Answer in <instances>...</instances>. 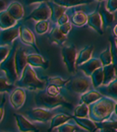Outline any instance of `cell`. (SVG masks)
Here are the masks:
<instances>
[{"instance_id": "cell-1", "label": "cell", "mask_w": 117, "mask_h": 132, "mask_svg": "<svg viewBox=\"0 0 117 132\" xmlns=\"http://www.w3.org/2000/svg\"><path fill=\"white\" fill-rule=\"evenodd\" d=\"M116 101L112 98L102 96L100 100L89 105V118L95 122L107 120L114 112Z\"/></svg>"}, {"instance_id": "cell-2", "label": "cell", "mask_w": 117, "mask_h": 132, "mask_svg": "<svg viewBox=\"0 0 117 132\" xmlns=\"http://www.w3.org/2000/svg\"><path fill=\"white\" fill-rule=\"evenodd\" d=\"M34 104L39 108L46 109V110H53L60 105H68L70 106L71 104L65 100L61 95H50L46 92V90H39L34 95Z\"/></svg>"}, {"instance_id": "cell-3", "label": "cell", "mask_w": 117, "mask_h": 132, "mask_svg": "<svg viewBox=\"0 0 117 132\" xmlns=\"http://www.w3.org/2000/svg\"><path fill=\"white\" fill-rule=\"evenodd\" d=\"M18 87L29 89V90H42L46 87L47 83L38 78L37 73L33 69V66L30 64L26 66L23 72L22 76L20 77L19 81H17Z\"/></svg>"}, {"instance_id": "cell-4", "label": "cell", "mask_w": 117, "mask_h": 132, "mask_svg": "<svg viewBox=\"0 0 117 132\" xmlns=\"http://www.w3.org/2000/svg\"><path fill=\"white\" fill-rule=\"evenodd\" d=\"M18 48H19L18 44L14 43L9 55L6 57L5 60H3L0 63V69L5 72L6 78L12 84H15L18 81V78H19L16 70V64H15V56H16V52Z\"/></svg>"}, {"instance_id": "cell-5", "label": "cell", "mask_w": 117, "mask_h": 132, "mask_svg": "<svg viewBox=\"0 0 117 132\" xmlns=\"http://www.w3.org/2000/svg\"><path fill=\"white\" fill-rule=\"evenodd\" d=\"M61 55L63 61L70 73L76 72V60H77V51L75 45H64L61 48Z\"/></svg>"}, {"instance_id": "cell-6", "label": "cell", "mask_w": 117, "mask_h": 132, "mask_svg": "<svg viewBox=\"0 0 117 132\" xmlns=\"http://www.w3.org/2000/svg\"><path fill=\"white\" fill-rule=\"evenodd\" d=\"M68 90L77 94H84L89 91L91 88V83L89 79L84 77H76L74 79H70V81L65 86Z\"/></svg>"}, {"instance_id": "cell-7", "label": "cell", "mask_w": 117, "mask_h": 132, "mask_svg": "<svg viewBox=\"0 0 117 132\" xmlns=\"http://www.w3.org/2000/svg\"><path fill=\"white\" fill-rule=\"evenodd\" d=\"M51 17V9H50L48 3L41 2L38 8H35L28 17L27 20L33 19L34 21H42V20H48Z\"/></svg>"}, {"instance_id": "cell-8", "label": "cell", "mask_w": 117, "mask_h": 132, "mask_svg": "<svg viewBox=\"0 0 117 132\" xmlns=\"http://www.w3.org/2000/svg\"><path fill=\"white\" fill-rule=\"evenodd\" d=\"M27 116H29L30 119L37 122H47L48 120H51V118L53 117V114L50 112V110H46L39 106L38 109L29 110L27 112Z\"/></svg>"}, {"instance_id": "cell-9", "label": "cell", "mask_w": 117, "mask_h": 132, "mask_svg": "<svg viewBox=\"0 0 117 132\" xmlns=\"http://www.w3.org/2000/svg\"><path fill=\"white\" fill-rule=\"evenodd\" d=\"M20 37V27L8 28L0 31V45H8Z\"/></svg>"}, {"instance_id": "cell-10", "label": "cell", "mask_w": 117, "mask_h": 132, "mask_svg": "<svg viewBox=\"0 0 117 132\" xmlns=\"http://www.w3.org/2000/svg\"><path fill=\"white\" fill-rule=\"evenodd\" d=\"M15 64L18 76L21 77L23 72L25 70L26 66L28 65V55L26 53V50L24 47H20L17 50L16 56H15Z\"/></svg>"}, {"instance_id": "cell-11", "label": "cell", "mask_w": 117, "mask_h": 132, "mask_svg": "<svg viewBox=\"0 0 117 132\" xmlns=\"http://www.w3.org/2000/svg\"><path fill=\"white\" fill-rule=\"evenodd\" d=\"M20 39L22 40L24 44H28V45H31L32 47L35 48V50L38 51V53H39V48L37 45V43H35V38H34V35L33 33L29 29L28 27L26 26H20Z\"/></svg>"}, {"instance_id": "cell-12", "label": "cell", "mask_w": 117, "mask_h": 132, "mask_svg": "<svg viewBox=\"0 0 117 132\" xmlns=\"http://www.w3.org/2000/svg\"><path fill=\"white\" fill-rule=\"evenodd\" d=\"M26 102V93L21 87L14 89L10 95V103L14 109H21Z\"/></svg>"}, {"instance_id": "cell-13", "label": "cell", "mask_w": 117, "mask_h": 132, "mask_svg": "<svg viewBox=\"0 0 117 132\" xmlns=\"http://www.w3.org/2000/svg\"><path fill=\"white\" fill-rule=\"evenodd\" d=\"M88 26L94 29L98 35H103V23L100 12L95 11L88 16Z\"/></svg>"}, {"instance_id": "cell-14", "label": "cell", "mask_w": 117, "mask_h": 132, "mask_svg": "<svg viewBox=\"0 0 117 132\" xmlns=\"http://www.w3.org/2000/svg\"><path fill=\"white\" fill-rule=\"evenodd\" d=\"M97 11L100 12V16H101L103 27H111L112 25H113V23H114V21H115V16H114V13L110 12L106 8L105 3H103V1H101L100 3Z\"/></svg>"}, {"instance_id": "cell-15", "label": "cell", "mask_w": 117, "mask_h": 132, "mask_svg": "<svg viewBox=\"0 0 117 132\" xmlns=\"http://www.w3.org/2000/svg\"><path fill=\"white\" fill-rule=\"evenodd\" d=\"M14 116H15V119H16L18 129L20 131H23V132L38 131V128L34 126L33 123H31L24 116L16 113V114H14Z\"/></svg>"}, {"instance_id": "cell-16", "label": "cell", "mask_w": 117, "mask_h": 132, "mask_svg": "<svg viewBox=\"0 0 117 132\" xmlns=\"http://www.w3.org/2000/svg\"><path fill=\"white\" fill-rule=\"evenodd\" d=\"M101 66H102V63L100 60V58H91L89 60L81 64L79 66V68L86 74V76H91L93 74V72Z\"/></svg>"}, {"instance_id": "cell-17", "label": "cell", "mask_w": 117, "mask_h": 132, "mask_svg": "<svg viewBox=\"0 0 117 132\" xmlns=\"http://www.w3.org/2000/svg\"><path fill=\"white\" fill-rule=\"evenodd\" d=\"M73 119L75 120V122L79 125V127L83 128L87 131H97V126H96V122L94 120H92L91 118L88 117H77L74 116Z\"/></svg>"}, {"instance_id": "cell-18", "label": "cell", "mask_w": 117, "mask_h": 132, "mask_svg": "<svg viewBox=\"0 0 117 132\" xmlns=\"http://www.w3.org/2000/svg\"><path fill=\"white\" fill-rule=\"evenodd\" d=\"M17 20L7 10H3L0 12V28L3 29H8L16 26Z\"/></svg>"}, {"instance_id": "cell-19", "label": "cell", "mask_w": 117, "mask_h": 132, "mask_svg": "<svg viewBox=\"0 0 117 132\" xmlns=\"http://www.w3.org/2000/svg\"><path fill=\"white\" fill-rule=\"evenodd\" d=\"M102 97V94L97 91H87L86 93L81 94L80 102L82 104L91 105L92 104L95 103L97 100H100Z\"/></svg>"}, {"instance_id": "cell-20", "label": "cell", "mask_w": 117, "mask_h": 132, "mask_svg": "<svg viewBox=\"0 0 117 132\" xmlns=\"http://www.w3.org/2000/svg\"><path fill=\"white\" fill-rule=\"evenodd\" d=\"M48 5H49L50 9H51V17H50V19H51V21L53 23H57L58 20H59V18H60L63 14H65V12H66V7H64V6H62V5H59V4L55 3L54 1L48 2Z\"/></svg>"}, {"instance_id": "cell-21", "label": "cell", "mask_w": 117, "mask_h": 132, "mask_svg": "<svg viewBox=\"0 0 117 132\" xmlns=\"http://www.w3.org/2000/svg\"><path fill=\"white\" fill-rule=\"evenodd\" d=\"M6 10L9 12V13L11 14V16L14 17L17 21L23 19L24 14H25V12H24V8H23L22 4H21V3H19V2H17V1H14V2L10 3L9 5L7 6Z\"/></svg>"}, {"instance_id": "cell-22", "label": "cell", "mask_w": 117, "mask_h": 132, "mask_svg": "<svg viewBox=\"0 0 117 132\" xmlns=\"http://www.w3.org/2000/svg\"><path fill=\"white\" fill-rule=\"evenodd\" d=\"M28 64L33 67H43L46 69L48 67V61H46L39 53L28 54Z\"/></svg>"}, {"instance_id": "cell-23", "label": "cell", "mask_w": 117, "mask_h": 132, "mask_svg": "<svg viewBox=\"0 0 117 132\" xmlns=\"http://www.w3.org/2000/svg\"><path fill=\"white\" fill-rule=\"evenodd\" d=\"M94 52V46L93 45H88L85 48L81 50L77 55V60H76V65L80 66L81 64L85 63L86 61L89 60L92 58V55Z\"/></svg>"}, {"instance_id": "cell-24", "label": "cell", "mask_w": 117, "mask_h": 132, "mask_svg": "<svg viewBox=\"0 0 117 132\" xmlns=\"http://www.w3.org/2000/svg\"><path fill=\"white\" fill-rule=\"evenodd\" d=\"M103 67V83L102 85H107L113 80L116 79V70L113 64H108V65H104Z\"/></svg>"}, {"instance_id": "cell-25", "label": "cell", "mask_w": 117, "mask_h": 132, "mask_svg": "<svg viewBox=\"0 0 117 132\" xmlns=\"http://www.w3.org/2000/svg\"><path fill=\"white\" fill-rule=\"evenodd\" d=\"M74 116H67L65 113H58L56 116H53V117L50 120V130H53L54 128H57L58 126L62 125L63 123L68 122L70 119H73Z\"/></svg>"}, {"instance_id": "cell-26", "label": "cell", "mask_w": 117, "mask_h": 132, "mask_svg": "<svg viewBox=\"0 0 117 132\" xmlns=\"http://www.w3.org/2000/svg\"><path fill=\"white\" fill-rule=\"evenodd\" d=\"M100 93L106 97L117 100V79L113 80L107 85H104V88L100 90Z\"/></svg>"}, {"instance_id": "cell-27", "label": "cell", "mask_w": 117, "mask_h": 132, "mask_svg": "<svg viewBox=\"0 0 117 132\" xmlns=\"http://www.w3.org/2000/svg\"><path fill=\"white\" fill-rule=\"evenodd\" d=\"M49 39L52 43H55L57 44H62L65 43L67 39V35L63 34L59 27H54L52 31L50 32Z\"/></svg>"}, {"instance_id": "cell-28", "label": "cell", "mask_w": 117, "mask_h": 132, "mask_svg": "<svg viewBox=\"0 0 117 132\" xmlns=\"http://www.w3.org/2000/svg\"><path fill=\"white\" fill-rule=\"evenodd\" d=\"M91 79H92L93 87L95 89L100 88L103 83V67L101 66L93 72V74L91 75Z\"/></svg>"}, {"instance_id": "cell-29", "label": "cell", "mask_w": 117, "mask_h": 132, "mask_svg": "<svg viewBox=\"0 0 117 132\" xmlns=\"http://www.w3.org/2000/svg\"><path fill=\"white\" fill-rule=\"evenodd\" d=\"M96 126L97 129H100V131L102 132H117V120L96 122Z\"/></svg>"}, {"instance_id": "cell-30", "label": "cell", "mask_w": 117, "mask_h": 132, "mask_svg": "<svg viewBox=\"0 0 117 132\" xmlns=\"http://www.w3.org/2000/svg\"><path fill=\"white\" fill-rule=\"evenodd\" d=\"M53 1L59 5L64 6L66 8H70V7L88 4V3H91L93 0H53Z\"/></svg>"}, {"instance_id": "cell-31", "label": "cell", "mask_w": 117, "mask_h": 132, "mask_svg": "<svg viewBox=\"0 0 117 132\" xmlns=\"http://www.w3.org/2000/svg\"><path fill=\"white\" fill-rule=\"evenodd\" d=\"M88 22V15L83 11H77L72 16V23L77 27L85 26Z\"/></svg>"}, {"instance_id": "cell-32", "label": "cell", "mask_w": 117, "mask_h": 132, "mask_svg": "<svg viewBox=\"0 0 117 132\" xmlns=\"http://www.w3.org/2000/svg\"><path fill=\"white\" fill-rule=\"evenodd\" d=\"M74 116L77 117H88L89 116V106L86 104H80L74 109Z\"/></svg>"}, {"instance_id": "cell-33", "label": "cell", "mask_w": 117, "mask_h": 132, "mask_svg": "<svg viewBox=\"0 0 117 132\" xmlns=\"http://www.w3.org/2000/svg\"><path fill=\"white\" fill-rule=\"evenodd\" d=\"M15 89L14 84L9 82L7 78L0 77V93H11Z\"/></svg>"}, {"instance_id": "cell-34", "label": "cell", "mask_w": 117, "mask_h": 132, "mask_svg": "<svg viewBox=\"0 0 117 132\" xmlns=\"http://www.w3.org/2000/svg\"><path fill=\"white\" fill-rule=\"evenodd\" d=\"M100 60L102 63V66L108 65L112 63V54H111V50L110 46H108L105 50H103L100 54Z\"/></svg>"}, {"instance_id": "cell-35", "label": "cell", "mask_w": 117, "mask_h": 132, "mask_svg": "<svg viewBox=\"0 0 117 132\" xmlns=\"http://www.w3.org/2000/svg\"><path fill=\"white\" fill-rule=\"evenodd\" d=\"M110 50H111V54H112V64L115 67V70H116V74H117V44H116V40H115V38L111 37L110 39Z\"/></svg>"}, {"instance_id": "cell-36", "label": "cell", "mask_w": 117, "mask_h": 132, "mask_svg": "<svg viewBox=\"0 0 117 132\" xmlns=\"http://www.w3.org/2000/svg\"><path fill=\"white\" fill-rule=\"evenodd\" d=\"M70 81V79H67V80H64V79H62L60 77H49L47 78V84H49V85H54V86H57V87H59V88H61V87H64V86H66L67 83Z\"/></svg>"}, {"instance_id": "cell-37", "label": "cell", "mask_w": 117, "mask_h": 132, "mask_svg": "<svg viewBox=\"0 0 117 132\" xmlns=\"http://www.w3.org/2000/svg\"><path fill=\"white\" fill-rule=\"evenodd\" d=\"M49 29V24L47 20H42V21H38V23L35 24V31L39 35L45 34Z\"/></svg>"}, {"instance_id": "cell-38", "label": "cell", "mask_w": 117, "mask_h": 132, "mask_svg": "<svg viewBox=\"0 0 117 132\" xmlns=\"http://www.w3.org/2000/svg\"><path fill=\"white\" fill-rule=\"evenodd\" d=\"M77 127L75 126V125H73V124H70V123H68V122H65V123H63L62 125L57 127V131L58 132H75L77 131Z\"/></svg>"}, {"instance_id": "cell-39", "label": "cell", "mask_w": 117, "mask_h": 132, "mask_svg": "<svg viewBox=\"0 0 117 132\" xmlns=\"http://www.w3.org/2000/svg\"><path fill=\"white\" fill-rule=\"evenodd\" d=\"M9 53H10L9 45H0V63L3 60H5Z\"/></svg>"}, {"instance_id": "cell-40", "label": "cell", "mask_w": 117, "mask_h": 132, "mask_svg": "<svg viewBox=\"0 0 117 132\" xmlns=\"http://www.w3.org/2000/svg\"><path fill=\"white\" fill-rule=\"evenodd\" d=\"M59 87H57V86H54V85H49V84H47V86H46V92L50 95H59L60 94V90H59Z\"/></svg>"}, {"instance_id": "cell-41", "label": "cell", "mask_w": 117, "mask_h": 132, "mask_svg": "<svg viewBox=\"0 0 117 132\" xmlns=\"http://www.w3.org/2000/svg\"><path fill=\"white\" fill-rule=\"evenodd\" d=\"M105 5L106 8L110 12H112V13L117 11V0H107Z\"/></svg>"}, {"instance_id": "cell-42", "label": "cell", "mask_w": 117, "mask_h": 132, "mask_svg": "<svg viewBox=\"0 0 117 132\" xmlns=\"http://www.w3.org/2000/svg\"><path fill=\"white\" fill-rule=\"evenodd\" d=\"M59 28H60V30H61L62 33L65 34V35H68L69 32L71 31V29H72V24H71V23H69V22H67V23H65V24L60 25Z\"/></svg>"}, {"instance_id": "cell-43", "label": "cell", "mask_w": 117, "mask_h": 132, "mask_svg": "<svg viewBox=\"0 0 117 132\" xmlns=\"http://www.w3.org/2000/svg\"><path fill=\"white\" fill-rule=\"evenodd\" d=\"M67 22H69V16H68L66 13H65V14H63V15L59 18V20H58L57 24L60 26V25H62V24H65V23H67Z\"/></svg>"}, {"instance_id": "cell-44", "label": "cell", "mask_w": 117, "mask_h": 132, "mask_svg": "<svg viewBox=\"0 0 117 132\" xmlns=\"http://www.w3.org/2000/svg\"><path fill=\"white\" fill-rule=\"evenodd\" d=\"M45 1H48V0H25V2L28 4V5H31V4H33V3H39V2H45Z\"/></svg>"}, {"instance_id": "cell-45", "label": "cell", "mask_w": 117, "mask_h": 132, "mask_svg": "<svg viewBox=\"0 0 117 132\" xmlns=\"http://www.w3.org/2000/svg\"><path fill=\"white\" fill-rule=\"evenodd\" d=\"M4 112H5V111H4V108L0 105V123L2 122L3 118H4Z\"/></svg>"}, {"instance_id": "cell-46", "label": "cell", "mask_w": 117, "mask_h": 132, "mask_svg": "<svg viewBox=\"0 0 117 132\" xmlns=\"http://www.w3.org/2000/svg\"><path fill=\"white\" fill-rule=\"evenodd\" d=\"M6 8H7V6H6L5 1H3V0H0V12L3 11V10H5Z\"/></svg>"}, {"instance_id": "cell-47", "label": "cell", "mask_w": 117, "mask_h": 132, "mask_svg": "<svg viewBox=\"0 0 117 132\" xmlns=\"http://www.w3.org/2000/svg\"><path fill=\"white\" fill-rule=\"evenodd\" d=\"M112 36H113L115 39H117V24L113 27V29H112Z\"/></svg>"}, {"instance_id": "cell-48", "label": "cell", "mask_w": 117, "mask_h": 132, "mask_svg": "<svg viewBox=\"0 0 117 132\" xmlns=\"http://www.w3.org/2000/svg\"><path fill=\"white\" fill-rule=\"evenodd\" d=\"M114 112L116 113V116H117V102H116V105H115V109H114Z\"/></svg>"}, {"instance_id": "cell-49", "label": "cell", "mask_w": 117, "mask_h": 132, "mask_svg": "<svg viewBox=\"0 0 117 132\" xmlns=\"http://www.w3.org/2000/svg\"><path fill=\"white\" fill-rule=\"evenodd\" d=\"M96 1H98V2H101V1H104V0H96Z\"/></svg>"}, {"instance_id": "cell-50", "label": "cell", "mask_w": 117, "mask_h": 132, "mask_svg": "<svg viewBox=\"0 0 117 132\" xmlns=\"http://www.w3.org/2000/svg\"><path fill=\"white\" fill-rule=\"evenodd\" d=\"M115 40H116V44H117V39H115Z\"/></svg>"}]
</instances>
